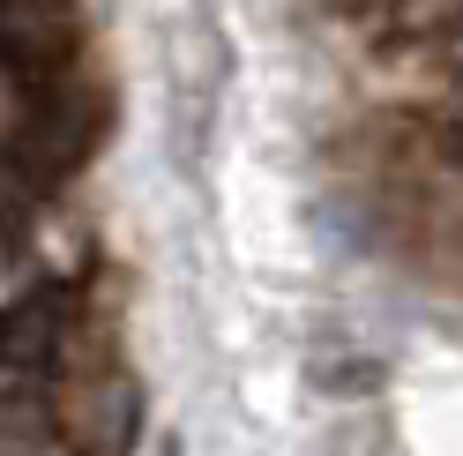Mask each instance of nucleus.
<instances>
[{
    "label": "nucleus",
    "mask_w": 463,
    "mask_h": 456,
    "mask_svg": "<svg viewBox=\"0 0 463 456\" xmlns=\"http://www.w3.org/2000/svg\"><path fill=\"white\" fill-rule=\"evenodd\" d=\"M68 359V299L52 284H31L0 307V366L8 375H61Z\"/></svg>",
    "instance_id": "nucleus-3"
},
{
    "label": "nucleus",
    "mask_w": 463,
    "mask_h": 456,
    "mask_svg": "<svg viewBox=\"0 0 463 456\" xmlns=\"http://www.w3.org/2000/svg\"><path fill=\"white\" fill-rule=\"evenodd\" d=\"M98 142V105L82 98L75 68L52 75V82H31V105H23V128H15V157L31 180H68Z\"/></svg>",
    "instance_id": "nucleus-1"
},
{
    "label": "nucleus",
    "mask_w": 463,
    "mask_h": 456,
    "mask_svg": "<svg viewBox=\"0 0 463 456\" xmlns=\"http://www.w3.org/2000/svg\"><path fill=\"white\" fill-rule=\"evenodd\" d=\"M68 426L38 389H8L0 396V456H68Z\"/></svg>",
    "instance_id": "nucleus-4"
},
{
    "label": "nucleus",
    "mask_w": 463,
    "mask_h": 456,
    "mask_svg": "<svg viewBox=\"0 0 463 456\" xmlns=\"http://www.w3.org/2000/svg\"><path fill=\"white\" fill-rule=\"evenodd\" d=\"M135 419H142V396L120 366H82L68 404H61V426L82 456H128L135 442Z\"/></svg>",
    "instance_id": "nucleus-2"
}]
</instances>
